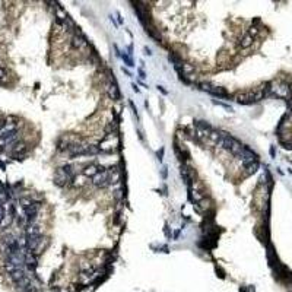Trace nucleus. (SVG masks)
I'll return each instance as SVG.
<instances>
[{
	"instance_id": "39448f33",
	"label": "nucleus",
	"mask_w": 292,
	"mask_h": 292,
	"mask_svg": "<svg viewBox=\"0 0 292 292\" xmlns=\"http://www.w3.org/2000/svg\"><path fill=\"white\" fill-rule=\"evenodd\" d=\"M139 75H140V78H142V79H143V78H145V72H143V70H142V69H139Z\"/></svg>"
},
{
	"instance_id": "f257e3e1",
	"label": "nucleus",
	"mask_w": 292,
	"mask_h": 292,
	"mask_svg": "<svg viewBox=\"0 0 292 292\" xmlns=\"http://www.w3.org/2000/svg\"><path fill=\"white\" fill-rule=\"evenodd\" d=\"M253 42V38L250 37V35H247L246 38H243L241 40V47H244V48H247V47H250Z\"/></svg>"
},
{
	"instance_id": "0eeeda50",
	"label": "nucleus",
	"mask_w": 292,
	"mask_h": 292,
	"mask_svg": "<svg viewBox=\"0 0 292 292\" xmlns=\"http://www.w3.org/2000/svg\"><path fill=\"white\" fill-rule=\"evenodd\" d=\"M133 91H134V92H139V88L136 86V85H134V83H133Z\"/></svg>"
},
{
	"instance_id": "423d86ee",
	"label": "nucleus",
	"mask_w": 292,
	"mask_h": 292,
	"mask_svg": "<svg viewBox=\"0 0 292 292\" xmlns=\"http://www.w3.org/2000/svg\"><path fill=\"white\" fill-rule=\"evenodd\" d=\"M123 72H124V73H126V75H127V76H132V73H130V72H129V70H127V69H124V67H123Z\"/></svg>"
},
{
	"instance_id": "20e7f679",
	"label": "nucleus",
	"mask_w": 292,
	"mask_h": 292,
	"mask_svg": "<svg viewBox=\"0 0 292 292\" xmlns=\"http://www.w3.org/2000/svg\"><path fill=\"white\" fill-rule=\"evenodd\" d=\"M162 155H164V148H161V151H158V159L162 161Z\"/></svg>"
},
{
	"instance_id": "6e6552de",
	"label": "nucleus",
	"mask_w": 292,
	"mask_h": 292,
	"mask_svg": "<svg viewBox=\"0 0 292 292\" xmlns=\"http://www.w3.org/2000/svg\"><path fill=\"white\" fill-rule=\"evenodd\" d=\"M158 89H159V91H162V92H164V93H166V91H165V89H164V88H162V86H158Z\"/></svg>"
},
{
	"instance_id": "7ed1b4c3",
	"label": "nucleus",
	"mask_w": 292,
	"mask_h": 292,
	"mask_svg": "<svg viewBox=\"0 0 292 292\" xmlns=\"http://www.w3.org/2000/svg\"><path fill=\"white\" fill-rule=\"evenodd\" d=\"M143 50H145V54H146V56H152V50H151L149 47H145Z\"/></svg>"
},
{
	"instance_id": "f03ea898",
	"label": "nucleus",
	"mask_w": 292,
	"mask_h": 292,
	"mask_svg": "<svg viewBox=\"0 0 292 292\" xmlns=\"http://www.w3.org/2000/svg\"><path fill=\"white\" fill-rule=\"evenodd\" d=\"M120 56H121V59H123L124 61H126V64H127V66H130V67L134 66V64H133V60L130 59V57H129V56H127L126 53H124V54H120Z\"/></svg>"
}]
</instances>
